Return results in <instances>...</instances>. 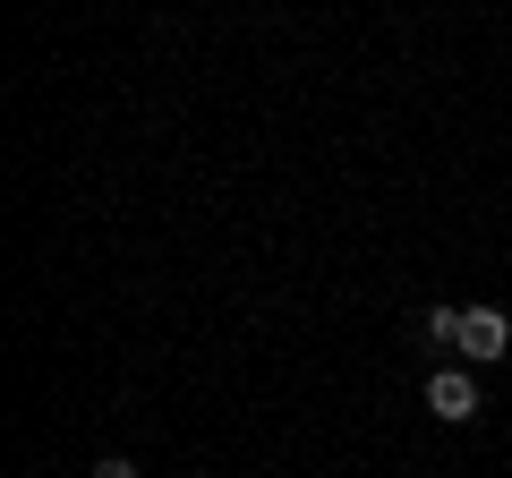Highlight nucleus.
I'll list each match as a JSON object with an SVG mask.
<instances>
[{
    "label": "nucleus",
    "instance_id": "1",
    "mask_svg": "<svg viewBox=\"0 0 512 478\" xmlns=\"http://www.w3.org/2000/svg\"><path fill=\"white\" fill-rule=\"evenodd\" d=\"M504 350H512V316L504 308H461V359L487 368V359H504Z\"/></svg>",
    "mask_w": 512,
    "mask_h": 478
},
{
    "label": "nucleus",
    "instance_id": "2",
    "mask_svg": "<svg viewBox=\"0 0 512 478\" xmlns=\"http://www.w3.org/2000/svg\"><path fill=\"white\" fill-rule=\"evenodd\" d=\"M427 410L453 419V427H470V419H478V385H470L461 368H436V376H427Z\"/></svg>",
    "mask_w": 512,
    "mask_h": 478
},
{
    "label": "nucleus",
    "instance_id": "3",
    "mask_svg": "<svg viewBox=\"0 0 512 478\" xmlns=\"http://www.w3.org/2000/svg\"><path fill=\"white\" fill-rule=\"evenodd\" d=\"M427 342H444V350H461V308H427Z\"/></svg>",
    "mask_w": 512,
    "mask_h": 478
},
{
    "label": "nucleus",
    "instance_id": "4",
    "mask_svg": "<svg viewBox=\"0 0 512 478\" xmlns=\"http://www.w3.org/2000/svg\"><path fill=\"white\" fill-rule=\"evenodd\" d=\"M94 478H137V461H120V453H111V461H94Z\"/></svg>",
    "mask_w": 512,
    "mask_h": 478
}]
</instances>
